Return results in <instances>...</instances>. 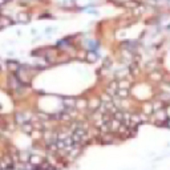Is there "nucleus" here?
<instances>
[{
    "label": "nucleus",
    "instance_id": "obj_1",
    "mask_svg": "<svg viewBox=\"0 0 170 170\" xmlns=\"http://www.w3.org/2000/svg\"><path fill=\"white\" fill-rule=\"evenodd\" d=\"M28 162L31 163L32 166H40L44 161H42V158L40 157V155H31L29 159H28Z\"/></svg>",
    "mask_w": 170,
    "mask_h": 170
},
{
    "label": "nucleus",
    "instance_id": "obj_2",
    "mask_svg": "<svg viewBox=\"0 0 170 170\" xmlns=\"http://www.w3.org/2000/svg\"><path fill=\"white\" fill-rule=\"evenodd\" d=\"M166 112H165V109H159V110H155V120L158 121H165L166 120Z\"/></svg>",
    "mask_w": 170,
    "mask_h": 170
},
{
    "label": "nucleus",
    "instance_id": "obj_3",
    "mask_svg": "<svg viewBox=\"0 0 170 170\" xmlns=\"http://www.w3.org/2000/svg\"><path fill=\"white\" fill-rule=\"evenodd\" d=\"M17 19H19V21H21V23H28V21H29V15L25 13V12H21V13L17 15Z\"/></svg>",
    "mask_w": 170,
    "mask_h": 170
},
{
    "label": "nucleus",
    "instance_id": "obj_4",
    "mask_svg": "<svg viewBox=\"0 0 170 170\" xmlns=\"http://www.w3.org/2000/svg\"><path fill=\"white\" fill-rule=\"evenodd\" d=\"M117 96L120 98H126L129 96V92H127V89H117Z\"/></svg>",
    "mask_w": 170,
    "mask_h": 170
},
{
    "label": "nucleus",
    "instance_id": "obj_5",
    "mask_svg": "<svg viewBox=\"0 0 170 170\" xmlns=\"http://www.w3.org/2000/svg\"><path fill=\"white\" fill-rule=\"evenodd\" d=\"M21 130L25 131V133H31V131L33 130V126H32L31 124H23L21 125Z\"/></svg>",
    "mask_w": 170,
    "mask_h": 170
},
{
    "label": "nucleus",
    "instance_id": "obj_6",
    "mask_svg": "<svg viewBox=\"0 0 170 170\" xmlns=\"http://www.w3.org/2000/svg\"><path fill=\"white\" fill-rule=\"evenodd\" d=\"M98 106H100V101L92 100V102H89V108L90 109H97Z\"/></svg>",
    "mask_w": 170,
    "mask_h": 170
},
{
    "label": "nucleus",
    "instance_id": "obj_7",
    "mask_svg": "<svg viewBox=\"0 0 170 170\" xmlns=\"http://www.w3.org/2000/svg\"><path fill=\"white\" fill-rule=\"evenodd\" d=\"M143 112L146 113V114H150L151 112H153V106H151V104H146L145 106H143Z\"/></svg>",
    "mask_w": 170,
    "mask_h": 170
},
{
    "label": "nucleus",
    "instance_id": "obj_8",
    "mask_svg": "<svg viewBox=\"0 0 170 170\" xmlns=\"http://www.w3.org/2000/svg\"><path fill=\"white\" fill-rule=\"evenodd\" d=\"M127 86H129L127 81H120V84H118V89H127Z\"/></svg>",
    "mask_w": 170,
    "mask_h": 170
},
{
    "label": "nucleus",
    "instance_id": "obj_9",
    "mask_svg": "<svg viewBox=\"0 0 170 170\" xmlns=\"http://www.w3.org/2000/svg\"><path fill=\"white\" fill-rule=\"evenodd\" d=\"M17 64H16V62H13V61H11V62H8V68H9V69H12V70H15V69H17Z\"/></svg>",
    "mask_w": 170,
    "mask_h": 170
},
{
    "label": "nucleus",
    "instance_id": "obj_10",
    "mask_svg": "<svg viewBox=\"0 0 170 170\" xmlns=\"http://www.w3.org/2000/svg\"><path fill=\"white\" fill-rule=\"evenodd\" d=\"M76 105H77V108H84L85 105H86V102H85V101H77V102H76Z\"/></svg>",
    "mask_w": 170,
    "mask_h": 170
},
{
    "label": "nucleus",
    "instance_id": "obj_11",
    "mask_svg": "<svg viewBox=\"0 0 170 170\" xmlns=\"http://www.w3.org/2000/svg\"><path fill=\"white\" fill-rule=\"evenodd\" d=\"M96 54H94V53H89L88 54V60H89V61H94V60H96Z\"/></svg>",
    "mask_w": 170,
    "mask_h": 170
},
{
    "label": "nucleus",
    "instance_id": "obj_12",
    "mask_svg": "<svg viewBox=\"0 0 170 170\" xmlns=\"http://www.w3.org/2000/svg\"><path fill=\"white\" fill-rule=\"evenodd\" d=\"M116 1H124V3H127V1H130V0H116Z\"/></svg>",
    "mask_w": 170,
    "mask_h": 170
},
{
    "label": "nucleus",
    "instance_id": "obj_13",
    "mask_svg": "<svg viewBox=\"0 0 170 170\" xmlns=\"http://www.w3.org/2000/svg\"><path fill=\"white\" fill-rule=\"evenodd\" d=\"M3 4H5V0H0V5H3Z\"/></svg>",
    "mask_w": 170,
    "mask_h": 170
},
{
    "label": "nucleus",
    "instance_id": "obj_14",
    "mask_svg": "<svg viewBox=\"0 0 170 170\" xmlns=\"http://www.w3.org/2000/svg\"><path fill=\"white\" fill-rule=\"evenodd\" d=\"M8 1H11V0H5V3H8Z\"/></svg>",
    "mask_w": 170,
    "mask_h": 170
}]
</instances>
